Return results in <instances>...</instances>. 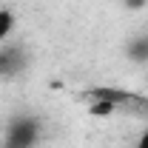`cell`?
Instances as JSON below:
<instances>
[{
	"instance_id": "cell-1",
	"label": "cell",
	"mask_w": 148,
	"mask_h": 148,
	"mask_svg": "<svg viewBox=\"0 0 148 148\" xmlns=\"http://www.w3.org/2000/svg\"><path fill=\"white\" fill-rule=\"evenodd\" d=\"M32 140H34V128H32V123H17L14 131H12V145L9 148H29L32 145Z\"/></svg>"
},
{
	"instance_id": "cell-2",
	"label": "cell",
	"mask_w": 148,
	"mask_h": 148,
	"mask_svg": "<svg viewBox=\"0 0 148 148\" xmlns=\"http://www.w3.org/2000/svg\"><path fill=\"white\" fill-rule=\"evenodd\" d=\"M12 26H14V14H12L9 9H0V43H3V40L9 37Z\"/></svg>"
},
{
	"instance_id": "cell-3",
	"label": "cell",
	"mask_w": 148,
	"mask_h": 148,
	"mask_svg": "<svg viewBox=\"0 0 148 148\" xmlns=\"http://www.w3.org/2000/svg\"><path fill=\"white\" fill-rule=\"evenodd\" d=\"M137 148H148V131L140 137V143H137Z\"/></svg>"
}]
</instances>
